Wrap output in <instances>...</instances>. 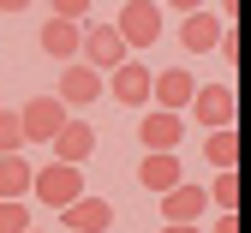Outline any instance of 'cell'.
<instances>
[{"instance_id":"obj_1","label":"cell","mask_w":251,"mask_h":233,"mask_svg":"<svg viewBox=\"0 0 251 233\" xmlns=\"http://www.w3.org/2000/svg\"><path fill=\"white\" fill-rule=\"evenodd\" d=\"M30 197H36L42 209H66L84 197V168H66V161H48V168L30 174Z\"/></svg>"},{"instance_id":"obj_2","label":"cell","mask_w":251,"mask_h":233,"mask_svg":"<svg viewBox=\"0 0 251 233\" xmlns=\"http://www.w3.org/2000/svg\"><path fill=\"white\" fill-rule=\"evenodd\" d=\"M78 66H90L96 78H108L114 66H126V42H120V30L114 24H84V42H78Z\"/></svg>"},{"instance_id":"obj_3","label":"cell","mask_w":251,"mask_h":233,"mask_svg":"<svg viewBox=\"0 0 251 233\" xmlns=\"http://www.w3.org/2000/svg\"><path fill=\"white\" fill-rule=\"evenodd\" d=\"M114 30H120L126 54H132V48H155V42H162V18H155V0H126V6H120V18H114Z\"/></svg>"},{"instance_id":"obj_4","label":"cell","mask_w":251,"mask_h":233,"mask_svg":"<svg viewBox=\"0 0 251 233\" xmlns=\"http://www.w3.org/2000/svg\"><path fill=\"white\" fill-rule=\"evenodd\" d=\"M185 114H192L203 131H227L233 126V90L227 84H198L192 102H185Z\"/></svg>"},{"instance_id":"obj_5","label":"cell","mask_w":251,"mask_h":233,"mask_svg":"<svg viewBox=\"0 0 251 233\" xmlns=\"http://www.w3.org/2000/svg\"><path fill=\"white\" fill-rule=\"evenodd\" d=\"M60 126H66V108H60L54 96H30V102L18 108V131H24V144H54Z\"/></svg>"},{"instance_id":"obj_6","label":"cell","mask_w":251,"mask_h":233,"mask_svg":"<svg viewBox=\"0 0 251 233\" xmlns=\"http://www.w3.org/2000/svg\"><path fill=\"white\" fill-rule=\"evenodd\" d=\"M179 138H185V114H162V108H150V114L138 120V144H144V155H174Z\"/></svg>"},{"instance_id":"obj_7","label":"cell","mask_w":251,"mask_h":233,"mask_svg":"<svg viewBox=\"0 0 251 233\" xmlns=\"http://www.w3.org/2000/svg\"><path fill=\"white\" fill-rule=\"evenodd\" d=\"M48 150H54V161H66V168H84V161L96 155V126H90V120H66L54 131Z\"/></svg>"},{"instance_id":"obj_8","label":"cell","mask_w":251,"mask_h":233,"mask_svg":"<svg viewBox=\"0 0 251 233\" xmlns=\"http://www.w3.org/2000/svg\"><path fill=\"white\" fill-rule=\"evenodd\" d=\"M192 90H198V78L185 72V66H174V72H150V102L162 108V114H185Z\"/></svg>"},{"instance_id":"obj_9","label":"cell","mask_w":251,"mask_h":233,"mask_svg":"<svg viewBox=\"0 0 251 233\" xmlns=\"http://www.w3.org/2000/svg\"><path fill=\"white\" fill-rule=\"evenodd\" d=\"M209 209V197H203V185H192V180H179L168 197H162V215H168V227H198V215Z\"/></svg>"},{"instance_id":"obj_10","label":"cell","mask_w":251,"mask_h":233,"mask_svg":"<svg viewBox=\"0 0 251 233\" xmlns=\"http://www.w3.org/2000/svg\"><path fill=\"white\" fill-rule=\"evenodd\" d=\"M60 221H66V233H108V221H114V204L108 197H78V204H66L60 209Z\"/></svg>"},{"instance_id":"obj_11","label":"cell","mask_w":251,"mask_h":233,"mask_svg":"<svg viewBox=\"0 0 251 233\" xmlns=\"http://www.w3.org/2000/svg\"><path fill=\"white\" fill-rule=\"evenodd\" d=\"M108 90H114V102H120V108H150V66H138V60L114 66Z\"/></svg>"},{"instance_id":"obj_12","label":"cell","mask_w":251,"mask_h":233,"mask_svg":"<svg viewBox=\"0 0 251 233\" xmlns=\"http://www.w3.org/2000/svg\"><path fill=\"white\" fill-rule=\"evenodd\" d=\"M42 54L48 60H60V66H66L72 54H78V42H84V24H72V18H42Z\"/></svg>"},{"instance_id":"obj_13","label":"cell","mask_w":251,"mask_h":233,"mask_svg":"<svg viewBox=\"0 0 251 233\" xmlns=\"http://www.w3.org/2000/svg\"><path fill=\"white\" fill-rule=\"evenodd\" d=\"M96 96H102V78L90 72V66H66V72H60V96H54L60 108H90Z\"/></svg>"},{"instance_id":"obj_14","label":"cell","mask_w":251,"mask_h":233,"mask_svg":"<svg viewBox=\"0 0 251 233\" xmlns=\"http://www.w3.org/2000/svg\"><path fill=\"white\" fill-rule=\"evenodd\" d=\"M222 18L215 12H185V24H179V42H185V54H209L215 42H222Z\"/></svg>"},{"instance_id":"obj_15","label":"cell","mask_w":251,"mask_h":233,"mask_svg":"<svg viewBox=\"0 0 251 233\" xmlns=\"http://www.w3.org/2000/svg\"><path fill=\"white\" fill-rule=\"evenodd\" d=\"M179 180H185V168H179L174 155H144V161H138V185L155 191V197H168Z\"/></svg>"},{"instance_id":"obj_16","label":"cell","mask_w":251,"mask_h":233,"mask_svg":"<svg viewBox=\"0 0 251 233\" xmlns=\"http://www.w3.org/2000/svg\"><path fill=\"white\" fill-rule=\"evenodd\" d=\"M30 174L36 168L24 155H0V204H24L30 197Z\"/></svg>"},{"instance_id":"obj_17","label":"cell","mask_w":251,"mask_h":233,"mask_svg":"<svg viewBox=\"0 0 251 233\" xmlns=\"http://www.w3.org/2000/svg\"><path fill=\"white\" fill-rule=\"evenodd\" d=\"M203 161H209L215 174H233V161H239V131H233V126H227V131H209Z\"/></svg>"},{"instance_id":"obj_18","label":"cell","mask_w":251,"mask_h":233,"mask_svg":"<svg viewBox=\"0 0 251 233\" xmlns=\"http://www.w3.org/2000/svg\"><path fill=\"white\" fill-rule=\"evenodd\" d=\"M203 197H209V209H222V215H233V204H239V180H233V174H215V185H209Z\"/></svg>"},{"instance_id":"obj_19","label":"cell","mask_w":251,"mask_h":233,"mask_svg":"<svg viewBox=\"0 0 251 233\" xmlns=\"http://www.w3.org/2000/svg\"><path fill=\"white\" fill-rule=\"evenodd\" d=\"M24 150V131H18V114L0 108V155H18Z\"/></svg>"},{"instance_id":"obj_20","label":"cell","mask_w":251,"mask_h":233,"mask_svg":"<svg viewBox=\"0 0 251 233\" xmlns=\"http://www.w3.org/2000/svg\"><path fill=\"white\" fill-rule=\"evenodd\" d=\"M0 233H30V209L24 204H0Z\"/></svg>"},{"instance_id":"obj_21","label":"cell","mask_w":251,"mask_h":233,"mask_svg":"<svg viewBox=\"0 0 251 233\" xmlns=\"http://www.w3.org/2000/svg\"><path fill=\"white\" fill-rule=\"evenodd\" d=\"M48 12H54V18H72V24H78V18L90 12V0H48Z\"/></svg>"},{"instance_id":"obj_22","label":"cell","mask_w":251,"mask_h":233,"mask_svg":"<svg viewBox=\"0 0 251 233\" xmlns=\"http://www.w3.org/2000/svg\"><path fill=\"white\" fill-rule=\"evenodd\" d=\"M162 6H174V12H203V0H162Z\"/></svg>"},{"instance_id":"obj_23","label":"cell","mask_w":251,"mask_h":233,"mask_svg":"<svg viewBox=\"0 0 251 233\" xmlns=\"http://www.w3.org/2000/svg\"><path fill=\"white\" fill-rule=\"evenodd\" d=\"M215 6H222V24H227V18L239 12V0H215Z\"/></svg>"},{"instance_id":"obj_24","label":"cell","mask_w":251,"mask_h":233,"mask_svg":"<svg viewBox=\"0 0 251 233\" xmlns=\"http://www.w3.org/2000/svg\"><path fill=\"white\" fill-rule=\"evenodd\" d=\"M215 233H239V221H233V215H222V221H215Z\"/></svg>"},{"instance_id":"obj_25","label":"cell","mask_w":251,"mask_h":233,"mask_svg":"<svg viewBox=\"0 0 251 233\" xmlns=\"http://www.w3.org/2000/svg\"><path fill=\"white\" fill-rule=\"evenodd\" d=\"M30 6V0H0V12H24Z\"/></svg>"},{"instance_id":"obj_26","label":"cell","mask_w":251,"mask_h":233,"mask_svg":"<svg viewBox=\"0 0 251 233\" xmlns=\"http://www.w3.org/2000/svg\"><path fill=\"white\" fill-rule=\"evenodd\" d=\"M162 233H203V227H162Z\"/></svg>"},{"instance_id":"obj_27","label":"cell","mask_w":251,"mask_h":233,"mask_svg":"<svg viewBox=\"0 0 251 233\" xmlns=\"http://www.w3.org/2000/svg\"><path fill=\"white\" fill-rule=\"evenodd\" d=\"M30 233H36V227H30Z\"/></svg>"}]
</instances>
